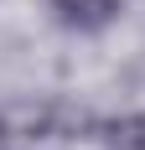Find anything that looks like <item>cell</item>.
I'll return each mask as SVG.
<instances>
[{
    "mask_svg": "<svg viewBox=\"0 0 145 150\" xmlns=\"http://www.w3.org/2000/svg\"><path fill=\"white\" fill-rule=\"evenodd\" d=\"M104 140H109L114 150H145V119H140V114H130V119L104 124Z\"/></svg>",
    "mask_w": 145,
    "mask_h": 150,
    "instance_id": "cell-2",
    "label": "cell"
},
{
    "mask_svg": "<svg viewBox=\"0 0 145 150\" xmlns=\"http://www.w3.org/2000/svg\"><path fill=\"white\" fill-rule=\"evenodd\" d=\"M119 5L124 0H52V11L68 31H104L119 16Z\"/></svg>",
    "mask_w": 145,
    "mask_h": 150,
    "instance_id": "cell-1",
    "label": "cell"
}]
</instances>
